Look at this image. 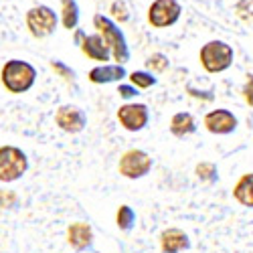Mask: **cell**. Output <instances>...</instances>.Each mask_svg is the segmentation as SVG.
Listing matches in <instances>:
<instances>
[{
  "mask_svg": "<svg viewBox=\"0 0 253 253\" xmlns=\"http://www.w3.org/2000/svg\"><path fill=\"white\" fill-rule=\"evenodd\" d=\"M25 25L33 39H47L59 27V14L49 4H35L25 14Z\"/></svg>",
  "mask_w": 253,
  "mask_h": 253,
  "instance_id": "277c9868",
  "label": "cell"
},
{
  "mask_svg": "<svg viewBox=\"0 0 253 253\" xmlns=\"http://www.w3.org/2000/svg\"><path fill=\"white\" fill-rule=\"evenodd\" d=\"M35 81H37V69L29 61L10 59L2 65V69H0V83H2V87L12 95L31 91Z\"/></svg>",
  "mask_w": 253,
  "mask_h": 253,
  "instance_id": "6da1fadb",
  "label": "cell"
},
{
  "mask_svg": "<svg viewBox=\"0 0 253 253\" xmlns=\"http://www.w3.org/2000/svg\"><path fill=\"white\" fill-rule=\"evenodd\" d=\"M118 170L124 178H130V180L144 178L152 170V158L148 152H144L140 148H132L122 154L118 162Z\"/></svg>",
  "mask_w": 253,
  "mask_h": 253,
  "instance_id": "52a82bcc",
  "label": "cell"
},
{
  "mask_svg": "<svg viewBox=\"0 0 253 253\" xmlns=\"http://www.w3.org/2000/svg\"><path fill=\"white\" fill-rule=\"evenodd\" d=\"M199 61H201V67L215 75V73H223L227 71L235 61V51L229 43L225 41H219V39H213L205 43L199 51Z\"/></svg>",
  "mask_w": 253,
  "mask_h": 253,
  "instance_id": "3957f363",
  "label": "cell"
},
{
  "mask_svg": "<svg viewBox=\"0 0 253 253\" xmlns=\"http://www.w3.org/2000/svg\"><path fill=\"white\" fill-rule=\"evenodd\" d=\"M182 16V4L178 0H152L146 10V20L152 29H170Z\"/></svg>",
  "mask_w": 253,
  "mask_h": 253,
  "instance_id": "8992f818",
  "label": "cell"
},
{
  "mask_svg": "<svg viewBox=\"0 0 253 253\" xmlns=\"http://www.w3.org/2000/svg\"><path fill=\"white\" fill-rule=\"evenodd\" d=\"M4 203V195L2 193H0V205H2ZM16 203V195H12V193H8L6 195V207H12Z\"/></svg>",
  "mask_w": 253,
  "mask_h": 253,
  "instance_id": "484cf974",
  "label": "cell"
},
{
  "mask_svg": "<svg viewBox=\"0 0 253 253\" xmlns=\"http://www.w3.org/2000/svg\"><path fill=\"white\" fill-rule=\"evenodd\" d=\"M118 122L120 126L126 130V132H140L144 130L146 126H148L150 122V112H148V105H144V103H124L120 105V110H118Z\"/></svg>",
  "mask_w": 253,
  "mask_h": 253,
  "instance_id": "ba28073f",
  "label": "cell"
},
{
  "mask_svg": "<svg viewBox=\"0 0 253 253\" xmlns=\"http://www.w3.org/2000/svg\"><path fill=\"white\" fill-rule=\"evenodd\" d=\"M156 81H158V79L154 77V73L144 71V69L130 73V83H132V85H136L138 89H150V87L156 85Z\"/></svg>",
  "mask_w": 253,
  "mask_h": 253,
  "instance_id": "ffe728a7",
  "label": "cell"
},
{
  "mask_svg": "<svg viewBox=\"0 0 253 253\" xmlns=\"http://www.w3.org/2000/svg\"><path fill=\"white\" fill-rule=\"evenodd\" d=\"M233 199L247 209H253V172L243 174L233 186Z\"/></svg>",
  "mask_w": 253,
  "mask_h": 253,
  "instance_id": "2e32d148",
  "label": "cell"
},
{
  "mask_svg": "<svg viewBox=\"0 0 253 253\" xmlns=\"http://www.w3.org/2000/svg\"><path fill=\"white\" fill-rule=\"evenodd\" d=\"M188 247H191L188 235L178 227L164 229L160 233V249H162V253H180V251H184Z\"/></svg>",
  "mask_w": 253,
  "mask_h": 253,
  "instance_id": "4fadbf2b",
  "label": "cell"
},
{
  "mask_svg": "<svg viewBox=\"0 0 253 253\" xmlns=\"http://www.w3.org/2000/svg\"><path fill=\"white\" fill-rule=\"evenodd\" d=\"M55 124L67 134H79L87 126V116L77 105L65 103L55 112Z\"/></svg>",
  "mask_w": 253,
  "mask_h": 253,
  "instance_id": "9c48e42d",
  "label": "cell"
},
{
  "mask_svg": "<svg viewBox=\"0 0 253 253\" xmlns=\"http://www.w3.org/2000/svg\"><path fill=\"white\" fill-rule=\"evenodd\" d=\"M81 8L77 0H61V12H59V23L63 25V29L73 31L79 25L81 18Z\"/></svg>",
  "mask_w": 253,
  "mask_h": 253,
  "instance_id": "e0dca14e",
  "label": "cell"
},
{
  "mask_svg": "<svg viewBox=\"0 0 253 253\" xmlns=\"http://www.w3.org/2000/svg\"><path fill=\"white\" fill-rule=\"evenodd\" d=\"M29 170L27 154L16 146H0V182H14Z\"/></svg>",
  "mask_w": 253,
  "mask_h": 253,
  "instance_id": "5b68a950",
  "label": "cell"
},
{
  "mask_svg": "<svg viewBox=\"0 0 253 253\" xmlns=\"http://www.w3.org/2000/svg\"><path fill=\"white\" fill-rule=\"evenodd\" d=\"M49 67L55 71V75L57 77H61L63 81H67V83H73L75 81V71L71 69V67H67L63 61H57V59H53L51 63H49Z\"/></svg>",
  "mask_w": 253,
  "mask_h": 253,
  "instance_id": "603a6c76",
  "label": "cell"
},
{
  "mask_svg": "<svg viewBox=\"0 0 253 253\" xmlns=\"http://www.w3.org/2000/svg\"><path fill=\"white\" fill-rule=\"evenodd\" d=\"M168 67H170V61L164 53H152L148 59H146V69L150 73H164Z\"/></svg>",
  "mask_w": 253,
  "mask_h": 253,
  "instance_id": "7402d4cb",
  "label": "cell"
},
{
  "mask_svg": "<svg viewBox=\"0 0 253 253\" xmlns=\"http://www.w3.org/2000/svg\"><path fill=\"white\" fill-rule=\"evenodd\" d=\"M79 49L81 53L85 55L87 59L91 61H97V63H108L112 59V51H110V45L103 41V37L99 33H93V35H85L83 41L79 43Z\"/></svg>",
  "mask_w": 253,
  "mask_h": 253,
  "instance_id": "7c38bea8",
  "label": "cell"
},
{
  "mask_svg": "<svg viewBox=\"0 0 253 253\" xmlns=\"http://www.w3.org/2000/svg\"><path fill=\"white\" fill-rule=\"evenodd\" d=\"M114 23L118 25H124L130 20V6L126 0H114V2L110 4V14H108Z\"/></svg>",
  "mask_w": 253,
  "mask_h": 253,
  "instance_id": "ac0fdd59",
  "label": "cell"
},
{
  "mask_svg": "<svg viewBox=\"0 0 253 253\" xmlns=\"http://www.w3.org/2000/svg\"><path fill=\"white\" fill-rule=\"evenodd\" d=\"M241 95H243V101L249 105V108H253V73L247 75V79L243 83V89H241Z\"/></svg>",
  "mask_w": 253,
  "mask_h": 253,
  "instance_id": "cb8c5ba5",
  "label": "cell"
},
{
  "mask_svg": "<svg viewBox=\"0 0 253 253\" xmlns=\"http://www.w3.org/2000/svg\"><path fill=\"white\" fill-rule=\"evenodd\" d=\"M195 174L201 182H215L219 178V170L215 162H201L195 168Z\"/></svg>",
  "mask_w": 253,
  "mask_h": 253,
  "instance_id": "44dd1931",
  "label": "cell"
},
{
  "mask_svg": "<svg viewBox=\"0 0 253 253\" xmlns=\"http://www.w3.org/2000/svg\"><path fill=\"white\" fill-rule=\"evenodd\" d=\"M136 223V213L134 209L128 207V205H122L116 213V225L120 227V231H130Z\"/></svg>",
  "mask_w": 253,
  "mask_h": 253,
  "instance_id": "d6986e66",
  "label": "cell"
},
{
  "mask_svg": "<svg viewBox=\"0 0 253 253\" xmlns=\"http://www.w3.org/2000/svg\"><path fill=\"white\" fill-rule=\"evenodd\" d=\"M118 93H120L122 99H132V97L138 95V87L132 85V83H120V85H118Z\"/></svg>",
  "mask_w": 253,
  "mask_h": 253,
  "instance_id": "d4e9b609",
  "label": "cell"
},
{
  "mask_svg": "<svg viewBox=\"0 0 253 253\" xmlns=\"http://www.w3.org/2000/svg\"><path fill=\"white\" fill-rule=\"evenodd\" d=\"M67 241L75 251L87 249L93 243V229L89 227V223H71L67 227Z\"/></svg>",
  "mask_w": 253,
  "mask_h": 253,
  "instance_id": "5bb4252c",
  "label": "cell"
},
{
  "mask_svg": "<svg viewBox=\"0 0 253 253\" xmlns=\"http://www.w3.org/2000/svg\"><path fill=\"white\" fill-rule=\"evenodd\" d=\"M170 132L172 136L176 138H186L197 132V122H195V116L188 114V112H178L172 116L170 120Z\"/></svg>",
  "mask_w": 253,
  "mask_h": 253,
  "instance_id": "9a60e30c",
  "label": "cell"
},
{
  "mask_svg": "<svg viewBox=\"0 0 253 253\" xmlns=\"http://www.w3.org/2000/svg\"><path fill=\"white\" fill-rule=\"evenodd\" d=\"M93 27L103 37L105 43L110 45L112 59L116 63H120V65H126V63L130 61V47H128V39H126L120 25L114 23L108 14H95L93 16Z\"/></svg>",
  "mask_w": 253,
  "mask_h": 253,
  "instance_id": "7a4b0ae2",
  "label": "cell"
},
{
  "mask_svg": "<svg viewBox=\"0 0 253 253\" xmlns=\"http://www.w3.org/2000/svg\"><path fill=\"white\" fill-rule=\"evenodd\" d=\"M73 31H75V45L79 47V43L83 41V37H85V33H83L81 29H73Z\"/></svg>",
  "mask_w": 253,
  "mask_h": 253,
  "instance_id": "4316f807",
  "label": "cell"
},
{
  "mask_svg": "<svg viewBox=\"0 0 253 253\" xmlns=\"http://www.w3.org/2000/svg\"><path fill=\"white\" fill-rule=\"evenodd\" d=\"M128 77L124 65L120 63H99L97 67H93L87 73V79L95 85H108V83H120L122 79Z\"/></svg>",
  "mask_w": 253,
  "mask_h": 253,
  "instance_id": "8fae6325",
  "label": "cell"
},
{
  "mask_svg": "<svg viewBox=\"0 0 253 253\" xmlns=\"http://www.w3.org/2000/svg\"><path fill=\"white\" fill-rule=\"evenodd\" d=\"M205 128L207 132L211 134H217V136H227V134H233L237 130V116L233 112H229V110H211L205 120Z\"/></svg>",
  "mask_w": 253,
  "mask_h": 253,
  "instance_id": "30bf717a",
  "label": "cell"
}]
</instances>
